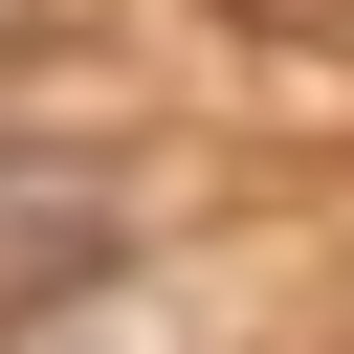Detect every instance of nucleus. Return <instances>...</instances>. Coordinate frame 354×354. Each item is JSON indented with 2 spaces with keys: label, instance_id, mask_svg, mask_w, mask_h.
I'll use <instances>...</instances> for the list:
<instances>
[{
  "label": "nucleus",
  "instance_id": "nucleus-1",
  "mask_svg": "<svg viewBox=\"0 0 354 354\" xmlns=\"http://www.w3.org/2000/svg\"><path fill=\"white\" fill-rule=\"evenodd\" d=\"M0 354H177V310H155V288H88L66 332H0Z\"/></svg>",
  "mask_w": 354,
  "mask_h": 354
},
{
  "label": "nucleus",
  "instance_id": "nucleus-2",
  "mask_svg": "<svg viewBox=\"0 0 354 354\" xmlns=\"http://www.w3.org/2000/svg\"><path fill=\"white\" fill-rule=\"evenodd\" d=\"M266 22H310V0H266Z\"/></svg>",
  "mask_w": 354,
  "mask_h": 354
}]
</instances>
